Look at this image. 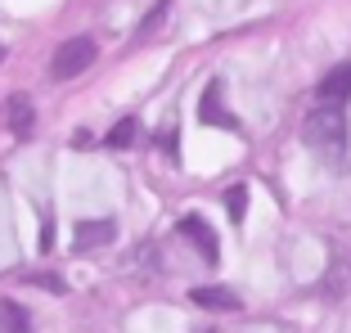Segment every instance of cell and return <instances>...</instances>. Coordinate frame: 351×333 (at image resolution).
Returning a JSON list of instances; mask_svg holds the SVG:
<instances>
[{
	"instance_id": "8992f818",
	"label": "cell",
	"mask_w": 351,
	"mask_h": 333,
	"mask_svg": "<svg viewBox=\"0 0 351 333\" xmlns=\"http://www.w3.org/2000/svg\"><path fill=\"white\" fill-rule=\"evenodd\" d=\"M113 239H117V225H113V221H82V225H77V234H73L77 252L104 248V243H113Z\"/></svg>"
},
{
	"instance_id": "52a82bcc",
	"label": "cell",
	"mask_w": 351,
	"mask_h": 333,
	"mask_svg": "<svg viewBox=\"0 0 351 333\" xmlns=\"http://www.w3.org/2000/svg\"><path fill=\"white\" fill-rule=\"evenodd\" d=\"M315 95H320V104H342V99L351 95V63H342V68L324 73V82L315 86Z\"/></svg>"
},
{
	"instance_id": "277c9868",
	"label": "cell",
	"mask_w": 351,
	"mask_h": 333,
	"mask_svg": "<svg viewBox=\"0 0 351 333\" xmlns=\"http://www.w3.org/2000/svg\"><path fill=\"white\" fill-rule=\"evenodd\" d=\"M5 122H10V131L19 140H27L32 131H36V104H32L27 95H10V99H5Z\"/></svg>"
},
{
	"instance_id": "7c38bea8",
	"label": "cell",
	"mask_w": 351,
	"mask_h": 333,
	"mask_svg": "<svg viewBox=\"0 0 351 333\" xmlns=\"http://www.w3.org/2000/svg\"><path fill=\"white\" fill-rule=\"evenodd\" d=\"M167 5H171V0H158L154 10H149V18H145V27H140V36H149V32H154V27H158V23H162V18H167Z\"/></svg>"
},
{
	"instance_id": "3957f363",
	"label": "cell",
	"mask_w": 351,
	"mask_h": 333,
	"mask_svg": "<svg viewBox=\"0 0 351 333\" xmlns=\"http://www.w3.org/2000/svg\"><path fill=\"white\" fill-rule=\"evenodd\" d=\"M180 234H185V239L194 243L198 252H203V261H207V266H217V261H221L217 234H212V225H207L203 217H185V221H180Z\"/></svg>"
},
{
	"instance_id": "30bf717a",
	"label": "cell",
	"mask_w": 351,
	"mask_h": 333,
	"mask_svg": "<svg viewBox=\"0 0 351 333\" xmlns=\"http://www.w3.org/2000/svg\"><path fill=\"white\" fill-rule=\"evenodd\" d=\"M226 212L234 221H243V212H248V185H230L226 189Z\"/></svg>"
},
{
	"instance_id": "7a4b0ae2",
	"label": "cell",
	"mask_w": 351,
	"mask_h": 333,
	"mask_svg": "<svg viewBox=\"0 0 351 333\" xmlns=\"http://www.w3.org/2000/svg\"><path fill=\"white\" fill-rule=\"evenodd\" d=\"M95 41L90 36H73V41H63L59 50H54V59H50V77L54 82H73V77H82L86 68L95 63Z\"/></svg>"
},
{
	"instance_id": "5b68a950",
	"label": "cell",
	"mask_w": 351,
	"mask_h": 333,
	"mask_svg": "<svg viewBox=\"0 0 351 333\" xmlns=\"http://www.w3.org/2000/svg\"><path fill=\"white\" fill-rule=\"evenodd\" d=\"M198 122L221 126V131H239V117H230L226 108H221V82H212L203 90V99H198Z\"/></svg>"
},
{
	"instance_id": "6da1fadb",
	"label": "cell",
	"mask_w": 351,
	"mask_h": 333,
	"mask_svg": "<svg viewBox=\"0 0 351 333\" xmlns=\"http://www.w3.org/2000/svg\"><path fill=\"white\" fill-rule=\"evenodd\" d=\"M302 140H306L324 162L338 166L342 158H347V117H342V104H324V108H315V113H306Z\"/></svg>"
},
{
	"instance_id": "8fae6325",
	"label": "cell",
	"mask_w": 351,
	"mask_h": 333,
	"mask_svg": "<svg viewBox=\"0 0 351 333\" xmlns=\"http://www.w3.org/2000/svg\"><path fill=\"white\" fill-rule=\"evenodd\" d=\"M131 140H135V122H131V117H126V122H117L113 131H108V145H113V149H126Z\"/></svg>"
},
{
	"instance_id": "ba28073f",
	"label": "cell",
	"mask_w": 351,
	"mask_h": 333,
	"mask_svg": "<svg viewBox=\"0 0 351 333\" xmlns=\"http://www.w3.org/2000/svg\"><path fill=\"white\" fill-rule=\"evenodd\" d=\"M189 302L207 306V311H239V297L230 288H194V293H189Z\"/></svg>"
},
{
	"instance_id": "9c48e42d",
	"label": "cell",
	"mask_w": 351,
	"mask_h": 333,
	"mask_svg": "<svg viewBox=\"0 0 351 333\" xmlns=\"http://www.w3.org/2000/svg\"><path fill=\"white\" fill-rule=\"evenodd\" d=\"M0 333H27V311L14 302H0Z\"/></svg>"
}]
</instances>
